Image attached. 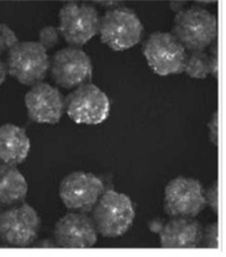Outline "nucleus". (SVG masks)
I'll list each match as a JSON object with an SVG mask.
<instances>
[{
  "mask_svg": "<svg viewBox=\"0 0 226 257\" xmlns=\"http://www.w3.org/2000/svg\"><path fill=\"white\" fill-rule=\"evenodd\" d=\"M28 195V182L16 166L0 163V204L14 205Z\"/></svg>",
  "mask_w": 226,
  "mask_h": 257,
  "instance_id": "16",
  "label": "nucleus"
},
{
  "mask_svg": "<svg viewBox=\"0 0 226 257\" xmlns=\"http://www.w3.org/2000/svg\"><path fill=\"white\" fill-rule=\"evenodd\" d=\"M205 202H208L209 207L215 214H217V207H219V192H217V183L215 182L205 195Z\"/></svg>",
  "mask_w": 226,
  "mask_h": 257,
  "instance_id": "22",
  "label": "nucleus"
},
{
  "mask_svg": "<svg viewBox=\"0 0 226 257\" xmlns=\"http://www.w3.org/2000/svg\"><path fill=\"white\" fill-rule=\"evenodd\" d=\"M52 79L64 89H74L88 83L93 76V63L89 56L78 47H66L50 58Z\"/></svg>",
  "mask_w": 226,
  "mask_h": 257,
  "instance_id": "9",
  "label": "nucleus"
},
{
  "mask_svg": "<svg viewBox=\"0 0 226 257\" xmlns=\"http://www.w3.org/2000/svg\"><path fill=\"white\" fill-rule=\"evenodd\" d=\"M58 39H60V34H58L57 29L53 26H46L40 31L39 42L46 50L55 47L58 44Z\"/></svg>",
  "mask_w": 226,
  "mask_h": 257,
  "instance_id": "19",
  "label": "nucleus"
},
{
  "mask_svg": "<svg viewBox=\"0 0 226 257\" xmlns=\"http://www.w3.org/2000/svg\"><path fill=\"white\" fill-rule=\"evenodd\" d=\"M104 192V184L93 173L77 172L64 177L60 186L62 203L68 210L89 213Z\"/></svg>",
  "mask_w": 226,
  "mask_h": 257,
  "instance_id": "11",
  "label": "nucleus"
},
{
  "mask_svg": "<svg viewBox=\"0 0 226 257\" xmlns=\"http://www.w3.org/2000/svg\"><path fill=\"white\" fill-rule=\"evenodd\" d=\"M7 76H8L7 66H5V63L3 62L2 60H0V87H2V84L5 82V79H7Z\"/></svg>",
  "mask_w": 226,
  "mask_h": 257,
  "instance_id": "24",
  "label": "nucleus"
},
{
  "mask_svg": "<svg viewBox=\"0 0 226 257\" xmlns=\"http://www.w3.org/2000/svg\"><path fill=\"white\" fill-rule=\"evenodd\" d=\"M160 239L165 248H196L203 241V230L193 218H172L160 230Z\"/></svg>",
  "mask_w": 226,
  "mask_h": 257,
  "instance_id": "14",
  "label": "nucleus"
},
{
  "mask_svg": "<svg viewBox=\"0 0 226 257\" xmlns=\"http://www.w3.org/2000/svg\"><path fill=\"white\" fill-rule=\"evenodd\" d=\"M184 72L195 79H205L210 74L208 53L205 52V50L187 51Z\"/></svg>",
  "mask_w": 226,
  "mask_h": 257,
  "instance_id": "17",
  "label": "nucleus"
},
{
  "mask_svg": "<svg viewBox=\"0 0 226 257\" xmlns=\"http://www.w3.org/2000/svg\"><path fill=\"white\" fill-rule=\"evenodd\" d=\"M99 35L104 45L112 51H125L141 41L144 25L139 16L128 8H114L100 18Z\"/></svg>",
  "mask_w": 226,
  "mask_h": 257,
  "instance_id": "4",
  "label": "nucleus"
},
{
  "mask_svg": "<svg viewBox=\"0 0 226 257\" xmlns=\"http://www.w3.org/2000/svg\"><path fill=\"white\" fill-rule=\"evenodd\" d=\"M203 239L208 248L216 250L219 247V240H217L219 239V227H217V223L209 225L206 227L205 232H203Z\"/></svg>",
  "mask_w": 226,
  "mask_h": 257,
  "instance_id": "20",
  "label": "nucleus"
},
{
  "mask_svg": "<svg viewBox=\"0 0 226 257\" xmlns=\"http://www.w3.org/2000/svg\"><path fill=\"white\" fill-rule=\"evenodd\" d=\"M209 139H210L211 144L217 146V140H219V115H217V111L214 112L210 124H209Z\"/></svg>",
  "mask_w": 226,
  "mask_h": 257,
  "instance_id": "23",
  "label": "nucleus"
},
{
  "mask_svg": "<svg viewBox=\"0 0 226 257\" xmlns=\"http://www.w3.org/2000/svg\"><path fill=\"white\" fill-rule=\"evenodd\" d=\"M93 210L96 231L104 237L123 236L135 219V208L130 198L111 189L103 192Z\"/></svg>",
  "mask_w": 226,
  "mask_h": 257,
  "instance_id": "2",
  "label": "nucleus"
},
{
  "mask_svg": "<svg viewBox=\"0 0 226 257\" xmlns=\"http://www.w3.org/2000/svg\"><path fill=\"white\" fill-rule=\"evenodd\" d=\"M172 34L187 51L206 50L217 37L216 16L198 5L184 8L174 16Z\"/></svg>",
  "mask_w": 226,
  "mask_h": 257,
  "instance_id": "1",
  "label": "nucleus"
},
{
  "mask_svg": "<svg viewBox=\"0 0 226 257\" xmlns=\"http://www.w3.org/2000/svg\"><path fill=\"white\" fill-rule=\"evenodd\" d=\"M30 139L23 127L14 124L0 126V163L18 166L30 152Z\"/></svg>",
  "mask_w": 226,
  "mask_h": 257,
  "instance_id": "15",
  "label": "nucleus"
},
{
  "mask_svg": "<svg viewBox=\"0 0 226 257\" xmlns=\"http://www.w3.org/2000/svg\"><path fill=\"white\" fill-rule=\"evenodd\" d=\"M30 120L39 124H57L64 111V99L57 88L40 82L25 95Z\"/></svg>",
  "mask_w": 226,
  "mask_h": 257,
  "instance_id": "13",
  "label": "nucleus"
},
{
  "mask_svg": "<svg viewBox=\"0 0 226 257\" xmlns=\"http://www.w3.org/2000/svg\"><path fill=\"white\" fill-rule=\"evenodd\" d=\"M144 55L150 68L158 76L184 72L187 50L172 32H153L144 46Z\"/></svg>",
  "mask_w": 226,
  "mask_h": 257,
  "instance_id": "7",
  "label": "nucleus"
},
{
  "mask_svg": "<svg viewBox=\"0 0 226 257\" xmlns=\"http://www.w3.org/2000/svg\"><path fill=\"white\" fill-rule=\"evenodd\" d=\"M0 214H2V204H0Z\"/></svg>",
  "mask_w": 226,
  "mask_h": 257,
  "instance_id": "25",
  "label": "nucleus"
},
{
  "mask_svg": "<svg viewBox=\"0 0 226 257\" xmlns=\"http://www.w3.org/2000/svg\"><path fill=\"white\" fill-rule=\"evenodd\" d=\"M19 42L18 36L5 24H0V56L8 55L10 50Z\"/></svg>",
  "mask_w": 226,
  "mask_h": 257,
  "instance_id": "18",
  "label": "nucleus"
},
{
  "mask_svg": "<svg viewBox=\"0 0 226 257\" xmlns=\"http://www.w3.org/2000/svg\"><path fill=\"white\" fill-rule=\"evenodd\" d=\"M64 110L77 124L98 125L110 114V100L100 88L84 83L64 99Z\"/></svg>",
  "mask_w": 226,
  "mask_h": 257,
  "instance_id": "6",
  "label": "nucleus"
},
{
  "mask_svg": "<svg viewBox=\"0 0 226 257\" xmlns=\"http://www.w3.org/2000/svg\"><path fill=\"white\" fill-rule=\"evenodd\" d=\"M205 194L198 179L177 177L165 189V211L171 218H195L205 208Z\"/></svg>",
  "mask_w": 226,
  "mask_h": 257,
  "instance_id": "8",
  "label": "nucleus"
},
{
  "mask_svg": "<svg viewBox=\"0 0 226 257\" xmlns=\"http://www.w3.org/2000/svg\"><path fill=\"white\" fill-rule=\"evenodd\" d=\"M58 18L62 37L71 46H83L99 32L100 15L96 8L87 3H67L61 8Z\"/></svg>",
  "mask_w": 226,
  "mask_h": 257,
  "instance_id": "5",
  "label": "nucleus"
},
{
  "mask_svg": "<svg viewBox=\"0 0 226 257\" xmlns=\"http://www.w3.org/2000/svg\"><path fill=\"white\" fill-rule=\"evenodd\" d=\"M41 220L29 204L13 207L0 214V239L12 246H30L39 237Z\"/></svg>",
  "mask_w": 226,
  "mask_h": 257,
  "instance_id": "10",
  "label": "nucleus"
},
{
  "mask_svg": "<svg viewBox=\"0 0 226 257\" xmlns=\"http://www.w3.org/2000/svg\"><path fill=\"white\" fill-rule=\"evenodd\" d=\"M55 239L64 248H87L98 240L94 220L87 213L73 211L63 215L55 225Z\"/></svg>",
  "mask_w": 226,
  "mask_h": 257,
  "instance_id": "12",
  "label": "nucleus"
},
{
  "mask_svg": "<svg viewBox=\"0 0 226 257\" xmlns=\"http://www.w3.org/2000/svg\"><path fill=\"white\" fill-rule=\"evenodd\" d=\"M208 58H209V66H210V74H212L214 78H217V71H219V51H217V42L215 40L214 42L209 46Z\"/></svg>",
  "mask_w": 226,
  "mask_h": 257,
  "instance_id": "21",
  "label": "nucleus"
},
{
  "mask_svg": "<svg viewBox=\"0 0 226 257\" xmlns=\"http://www.w3.org/2000/svg\"><path fill=\"white\" fill-rule=\"evenodd\" d=\"M8 73L24 85L42 82L50 69L47 50L40 42H18L8 52L5 61Z\"/></svg>",
  "mask_w": 226,
  "mask_h": 257,
  "instance_id": "3",
  "label": "nucleus"
}]
</instances>
